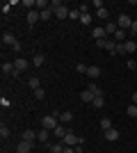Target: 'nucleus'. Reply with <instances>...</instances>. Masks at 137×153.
<instances>
[{"label": "nucleus", "mask_w": 137, "mask_h": 153, "mask_svg": "<svg viewBox=\"0 0 137 153\" xmlns=\"http://www.w3.org/2000/svg\"><path fill=\"white\" fill-rule=\"evenodd\" d=\"M78 98H80V101H82V103H91V101H94V98H96V96L91 94L89 89H85V91H80V96H78Z\"/></svg>", "instance_id": "2eb2a0df"}, {"label": "nucleus", "mask_w": 137, "mask_h": 153, "mask_svg": "<svg viewBox=\"0 0 137 153\" xmlns=\"http://www.w3.org/2000/svg\"><path fill=\"white\" fill-rule=\"evenodd\" d=\"M91 105H94V108L96 110H101L105 105V101H103V96H96V98H94V101H91Z\"/></svg>", "instance_id": "b1692460"}, {"label": "nucleus", "mask_w": 137, "mask_h": 153, "mask_svg": "<svg viewBox=\"0 0 137 153\" xmlns=\"http://www.w3.org/2000/svg\"><path fill=\"white\" fill-rule=\"evenodd\" d=\"M80 16H82L80 9H71V12H69V19H73V21H80Z\"/></svg>", "instance_id": "7c9ffc66"}, {"label": "nucleus", "mask_w": 137, "mask_h": 153, "mask_svg": "<svg viewBox=\"0 0 137 153\" xmlns=\"http://www.w3.org/2000/svg\"><path fill=\"white\" fill-rule=\"evenodd\" d=\"M126 66H128L130 71H135V69H137V62H135V59H128V62H126Z\"/></svg>", "instance_id": "4c0bfd02"}, {"label": "nucleus", "mask_w": 137, "mask_h": 153, "mask_svg": "<svg viewBox=\"0 0 137 153\" xmlns=\"http://www.w3.org/2000/svg\"><path fill=\"white\" fill-rule=\"evenodd\" d=\"M117 25H119V30H130L133 27V19L128 16V14H119V19H117Z\"/></svg>", "instance_id": "20e7f679"}, {"label": "nucleus", "mask_w": 137, "mask_h": 153, "mask_svg": "<svg viewBox=\"0 0 137 153\" xmlns=\"http://www.w3.org/2000/svg\"><path fill=\"white\" fill-rule=\"evenodd\" d=\"M110 128H112V119L110 117H103V119H101V130L105 133V130H110Z\"/></svg>", "instance_id": "6ab92c4d"}, {"label": "nucleus", "mask_w": 137, "mask_h": 153, "mask_svg": "<svg viewBox=\"0 0 137 153\" xmlns=\"http://www.w3.org/2000/svg\"><path fill=\"white\" fill-rule=\"evenodd\" d=\"M105 44H107V39H101V41H96L98 48H105Z\"/></svg>", "instance_id": "37998d69"}, {"label": "nucleus", "mask_w": 137, "mask_h": 153, "mask_svg": "<svg viewBox=\"0 0 137 153\" xmlns=\"http://www.w3.org/2000/svg\"><path fill=\"white\" fill-rule=\"evenodd\" d=\"M62 142H64V146H73V149H76L78 144H82V137H78V135L69 128V133H66V137H64Z\"/></svg>", "instance_id": "7ed1b4c3"}, {"label": "nucleus", "mask_w": 137, "mask_h": 153, "mask_svg": "<svg viewBox=\"0 0 137 153\" xmlns=\"http://www.w3.org/2000/svg\"><path fill=\"white\" fill-rule=\"evenodd\" d=\"M0 137H2V140H7V137H9V128H7L5 123L0 126Z\"/></svg>", "instance_id": "f704fd0d"}, {"label": "nucleus", "mask_w": 137, "mask_h": 153, "mask_svg": "<svg viewBox=\"0 0 137 153\" xmlns=\"http://www.w3.org/2000/svg\"><path fill=\"white\" fill-rule=\"evenodd\" d=\"M130 32H133V39H137V21H133V27H130Z\"/></svg>", "instance_id": "79ce46f5"}, {"label": "nucleus", "mask_w": 137, "mask_h": 153, "mask_svg": "<svg viewBox=\"0 0 137 153\" xmlns=\"http://www.w3.org/2000/svg\"><path fill=\"white\" fill-rule=\"evenodd\" d=\"M91 7H96V12H98V9H103V0H94Z\"/></svg>", "instance_id": "ea45409f"}, {"label": "nucleus", "mask_w": 137, "mask_h": 153, "mask_svg": "<svg viewBox=\"0 0 137 153\" xmlns=\"http://www.w3.org/2000/svg\"><path fill=\"white\" fill-rule=\"evenodd\" d=\"M117 30H119L117 23H107V25H105V34H114Z\"/></svg>", "instance_id": "393cba45"}, {"label": "nucleus", "mask_w": 137, "mask_h": 153, "mask_svg": "<svg viewBox=\"0 0 137 153\" xmlns=\"http://www.w3.org/2000/svg\"><path fill=\"white\" fill-rule=\"evenodd\" d=\"M57 119H59V123H69L73 119V112H69V110H66V112H59Z\"/></svg>", "instance_id": "dca6fc26"}, {"label": "nucleus", "mask_w": 137, "mask_h": 153, "mask_svg": "<svg viewBox=\"0 0 137 153\" xmlns=\"http://www.w3.org/2000/svg\"><path fill=\"white\" fill-rule=\"evenodd\" d=\"M39 21H41L39 9H30V12H27V25H34V23H39Z\"/></svg>", "instance_id": "39448f33"}, {"label": "nucleus", "mask_w": 137, "mask_h": 153, "mask_svg": "<svg viewBox=\"0 0 137 153\" xmlns=\"http://www.w3.org/2000/svg\"><path fill=\"white\" fill-rule=\"evenodd\" d=\"M50 151H53V153H64V142H57V144H53Z\"/></svg>", "instance_id": "a878e982"}, {"label": "nucleus", "mask_w": 137, "mask_h": 153, "mask_svg": "<svg viewBox=\"0 0 137 153\" xmlns=\"http://www.w3.org/2000/svg\"><path fill=\"white\" fill-rule=\"evenodd\" d=\"M98 76H101V69H98V66H89V69H87V78H89V80H96Z\"/></svg>", "instance_id": "f3484780"}, {"label": "nucleus", "mask_w": 137, "mask_h": 153, "mask_svg": "<svg viewBox=\"0 0 137 153\" xmlns=\"http://www.w3.org/2000/svg\"><path fill=\"white\" fill-rule=\"evenodd\" d=\"M66 133H69V128H64L62 123H59V126L55 128V130H53V135H55L57 140H64V137H66Z\"/></svg>", "instance_id": "f8f14e48"}, {"label": "nucleus", "mask_w": 137, "mask_h": 153, "mask_svg": "<svg viewBox=\"0 0 137 153\" xmlns=\"http://www.w3.org/2000/svg\"><path fill=\"white\" fill-rule=\"evenodd\" d=\"M53 135V130H46V128H41L39 133H37V140L41 142V144H46V142H48V137H50Z\"/></svg>", "instance_id": "9b49d317"}, {"label": "nucleus", "mask_w": 137, "mask_h": 153, "mask_svg": "<svg viewBox=\"0 0 137 153\" xmlns=\"http://www.w3.org/2000/svg\"><path fill=\"white\" fill-rule=\"evenodd\" d=\"M78 9H80V14H89V5H87V2H82Z\"/></svg>", "instance_id": "e433bc0d"}, {"label": "nucleus", "mask_w": 137, "mask_h": 153, "mask_svg": "<svg viewBox=\"0 0 137 153\" xmlns=\"http://www.w3.org/2000/svg\"><path fill=\"white\" fill-rule=\"evenodd\" d=\"M27 85H30V89H39V78H30V80H27Z\"/></svg>", "instance_id": "cd10ccee"}, {"label": "nucleus", "mask_w": 137, "mask_h": 153, "mask_svg": "<svg viewBox=\"0 0 137 153\" xmlns=\"http://www.w3.org/2000/svg\"><path fill=\"white\" fill-rule=\"evenodd\" d=\"M34 98H37V101H44V98H46V91L41 89V87H39V89H34Z\"/></svg>", "instance_id": "72a5a7b5"}, {"label": "nucleus", "mask_w": 137, "mask_h": 153, "mask_svg": "<svg viewBox=\"0 0 137 153\" xmlns=\"http://www.w3.org/2000/svg\"><path fill=\"white\" fill-rule=\"evenodd\" d=\"M105 51L110 53V55H117V41H114V39H107V44H105Z\"/></svg>", "instance_id": "a211bd4d"}, {"label": "nucleus", "mask_w": 137, "mask_h": 153, "mask_svg": "<svg viewBox=\"0 0 137 153\" xmlns=\"http://www.w3.org/2000/svg\"><path fill=\"white\" fill-rule=\"evenodd\" d=\"M27 66H30V62H27V59H23V57H16V59H14V69H16V73L25 71Z\"/></svg>", "instance_id": "0eeeda50"}, {"label": "nucleus", "mask_w": 137, "mask_h": 153, "mask_svg": "<svg viewBox=\"0 0 137 153\" xmlns=\"http://www.w3.org/2000/svg\"><path fill=\"white\" fill-rule=\"evenodd\" d=\"M23 7H37V0H23Z\"/></svg>", "instance_id": "a19ab883"}, {"label": "nucleus", "mask_w": 137, "mask_h": 153, "mask_svg": "<svg viewBox=\"0 0 137 153\" xmlns=\"http://www.w3.org/2000/svg\"><path fill=\"white\" fill-rule=\"evenodd\" d=\"M57 126H59L57 114H48V117H44V119H41V128H46V130H55Z\"/></svg>", "instance_id": "f03ea898"}, {"label": "nucleus", "mask_w": 137, "mask_h": 153, "mask_svg": "<svg viewBox=\"0 0 137 153\" xmlns=\"http://www.w3.org/2000/svg\"><path fill=\"white\" fill-rule=\"evenodd\" d=\"M32 144H34V142L21 140V142H19V146H16V153H30V151H32Z\"/></svg>", "instance_id": "6e6552de"}, {"label": "nucleus", "mask_w": 137, "mask_h": 153, "mask_svg": "<svg viewBox=\"0 0 137 153\" xmlns=\"http://www.w3.org/2000/svg\"><path fill=\"white\" fill-rule=\"evenodd\" d=\"M105 140H107V142H117L119 140V130H117V128H110V130H105Z\"/></svg>", "instance_id": "9d476101"}, {"label": "nucleus", "mask_w": 137, "mask_h": 153, "mask_svg": "<svg viewBox=\"0 0 137 153\" xmlns=\"http://www.w3.org/2000/svg\"><path fill=\"white\" fill-rule=\"evenodd\" d=\"M114 41H117V44H124L126 41V30H117L114 32Z\"/></svg>", "instance_id": "aec40b11"}, {"label": "nucleus", "mask_w": 137, "mask_h": 153, "mask_svg": "<svg viewBox=\"0 0 137 153\" xmlns=\"http://www.w3.org/2000/svg\"><path fill=\"white\" fill-rule=\"evenodd\" d=\"M124 46H126V55H128V53H135L137 51V39H128V41H124Z\"/></svg>", "instance_id": "4468645a"}, {"label": "nucleus", "mask_w": 137, "mask_h": 153, "mask_svg": "<svg viewBox=\"0 0 137 153\" xmlns=\"http://www.w3.org/2000/svg\"><path fill=\"white\" fill-rule=\"evenodd\" d=\"M91 37L96 39V41L105 39V37H107V34H105V27H94V30H91Z\"/></svg>", "instance_id": "ddd939ff"}, {"label": "nucleus", "mask_w": 137, "mask_h": 153, "mask_svg": "<svg viewBox=\"0 0 137 153\" xmlns=\"http://www.w3.org/2000/svg\"><path fill=\"white\" fill-rule=\"evenodd\" d=\"M39 14H41V21H48V19H50V16H55L50 7H48V9H44V12H39Z\"/></svg>", "instance_id": "bb28decb"}, {"label": "nucleus", "mask_w": 137, "mask_h": 153, "mask_svg": "<svg viewBox=\"0 0 137 153\" xmlns=\"http://www.w3.org/2000/svg\"><path fill=\"white\" fill-rule=\"evenodd\" d=\"M23 140L25 142H34L37 140V133H34V130H25V133H23Z\"/></svg>", "instance_id": "4be33fe9"}, {"label": "nucleus", "mask_w": 137, "mask_h": 153, "mask_svg": "<svg viewBox=\"0 0 137 153\" xmlns=\"http://www.w3.org/2000/svg\"><path fill=\"white\" fill-rule=\"evenodd\" d=\"M126 112H128V117H133V119H135V117H137V105H135V103H133V105H128V110H126Z\"/></svg>", "instance_id": "473e14b6"}, {"label": "nucleus", "mask_w": 137, "mask_h": 153, "mask_svg": "<svg viewBox=\"0 0 137 153\" xmlns=\"http://www.w3.org/2000/svg\"><path fill=\"white\" fill-rule=\"evenodd\" d=\"M80 23H82V25H91V14H82V16H80Z\"/></svg>", "instance_id": "c85d7f7f"}, {"label": "nucleus", "mask_w": 137, "mask_h": 153, "mask_svg": "<svg viewBox=\"0 0 137 153\" xmlns=\"http://www.w3.org/2000/svg\"><path fill=\"white\" fill-rule=\"evenodd\" d=\"M50 9H53V14H55L59 21H62V19H69V12H71V9H69V7H64L59 0H53V2H50Z\"/></svg>", "instance_id": "f257e3e1"}, {"label": "nucleus", "mask_w": 137, "mask_h": 153, "mask_svg": "<svg viewBox=\"0 0 137 153\" xmlns=\"http://www.w3.org/2000/svg\"><path fill=\"white\" fill-rule=\"evenodd\" d=\"M87 69H89V66H87V64H82V62L76 64V71H78V73H85V76H87Z\"/></svg>", "instance_id": "2f4dec72"}, {"label": "nucleus", "mask_w": 137, "mask_h": 153, "mask_svg": "<svg viewBox=\"0 0 137 153\" xmlns=\"http://www.w3.org/2000/svg\"><path fill=\"white\" fill-rule=\"evenodd\" d=\"M117 55H126V46L124 44H117Z\"/></svg>", "instance_id": "58836bf2"}, {"label": "nucleus", "mask_w": 137, "mask_h": 153, "mask_svg": "<svg viewBox=\"0 0 137 153\" xmlns=\"http://www.w3.org/2000/svg\"><path fill=\"white\" fill-rule=\"evenodd\" d=\"M44 62H46L44 55H34L32 57V66H44Z\"/></svg>", "instance_id": "5701e85b"}, {"label": "nucleus", "mask_w": 137, "mask_h": 153, "mask_svg": "<svg viewBox=\"0 0 137 153\" xmlns=\"http://www.w3.org/2000/svg\"><path fill=\"white\" fill-rule=\"evenodd\" d=\"M9 9H12V2H2V5H0V12L2 14H7Z\"/></svg>", "instance_id": "c9c22d12"}, {"label": "nucleus", "mask_w": 137, "mask_h": 153, "mask_svg": "<svg viewBox=\"0 0 137 153\" xmlns=\"http://www.w3.org/2000/svg\"><path fill=\"white\" fill-rule=\"evenodd\" d=\"M96 16H98V19H103V21H107V16H110V12H107V9H105V7H103V9H98V12H96Z\"/></svg>", "instance_id": "c756f323"}, {"label": "nucleus", "mask_w": 137, "mask_h": 153, "mask_svg": "<svg viewBox=\"0 0 137 153\" xmlns=\"http://www.w3.org/2000/svg\"><path fill=\"white\" fill-rule=\"evenodd\" d=\"M76 153H82V144H78V146H76Z\"/></svg>", "instance_id": "c03bdc74"}, {"label": "nucleus", "mask_w": 137, "mask_h": 153, "mask_svg": "<svg viewBox=\"0 0 137 153\" xmlns=\"http://www.w3.org/2000/svg\"><path fill=\"white\" fill-rule=\"evenodd\" d=\"M48 153H53V151H48Z\"/></svg>", "instance_id": "49530a36"}, {"label": "nucleus", "mask_w": 137, "mask_h": 153, "mask_svg": "<svg viewBox=\"0 0 137 153\" xmlns=\"http://www.w3.org/2000/svg\"><path fill=\"white\" fill-rule=\"evenodd\" d=\"M2 76H19L16 73V69H14V62H2Z\"/></svg>", "instance_id": "423d86ee"}, {"label": "nucleus", "mask_w": 137, "mask_h": 153, "mask_svg": "<svg viewBox=\"0 0 137 153\" xmlns=\"http://www.w3.org/2000/svg\"><path fill=\"white\" fill-rule=\"evenodd\" d=\"M133 103H135V105H137V91H135V94H133Z\"/></svg>", "instance_id": "a18cd8bd"}, {"label": "nucleus", "mask_w": 137, "mask_h": 153, "mask_svg": "<svg viewBox=\"0 0 137 153\" xmlns=\"http://www.w3.org/2000/svg\"><path fill=\"white\" fill-rule=\"evenodd\" d=\"M2 44H7V46H12V48H14L19 41H16V37H14L12 32H2Z\"/></svg>", "instance_id": "1a4fd4ad"}, {"label": "nucleus", "mask_w": 137, "mask_h": 153, "mask_svg": "<svg viewBox=\"0 0 137 153\" xmlns=\"http://www.w3.org/2000/svg\"><path fill=\"white\" fill-rule=\"evenodd\" d=\"M87 89H89L94 96H103V91H101V87H98L96 82H89V87H87Z\"/></svg>", "instance_id": "412c9836"}]
</instances>
